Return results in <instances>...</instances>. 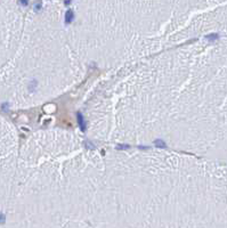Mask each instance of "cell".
Here are the masks:
<instances>
[{
    "instance_id": "2",
    "label": "cell",
    "mask_w": 227,
    "mask_h": 228,
    "mask_svg": "<svg viewBox=\"0 0 227 228\" xmlns=\"http://www.w3.org/2000/svg\"><path fill=\"white\" fill-rule=\"evenodd\" d=\"M77 117H78V122H79V126H80V128H81L82 130H85V129H86V122H85V120H83L82 114H81V113H78V114H77Z\"/></svg>"
},
{
    "instance_id": "1",
    "label": "cell",
    "mask_w": 227,
    "mask_h": 228,
    "mask_svg": "<svg viewBox=\"0 0 227 228\" xmlns=\"http://www.w3.org/2000/svg\"><path fill=\"white\" fill-rule=\"evenodd\" d=\"M73 20H74V13L71 9H69L65 14V24H71Z\"/></svg>"
}]
</instances>
